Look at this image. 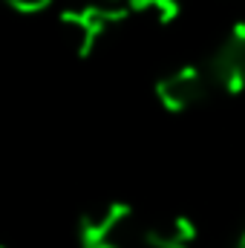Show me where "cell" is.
I'll return each mask as SVG.
<instances>
[{
	"label": "cell",
	"mask_w": 245,
	"mask_h": 248,
	"mask_svg": "<svg viewBox=\"0 0 245 248\" xmlns=\"http://www.w3.org/2000/svg\"><path fill=\"white\" fill-rule=\"evenodd\" d=\"M6 6H12L15 12L20 15H35V12H44L46 6H52L55 0H3Z\"/></svg>",
	"instance_id": "7"
},
{
	"label": "cell",
	"mask_w": 245,
	"mask_h": 248,
	"mask_svg": "<svg viewBox=\"0 0 245 248\" xmlns=\"http://www.w3.org/2000/svg\"><path fill=\"white\" fill-rule=\"evenodd\" d=\"M199 228L184 214H168L141 228V246L147 248H193Z\"/></svg>",
	"instance_id": "5"
},
{
	"label": "cell",
	"mask_w": 245,
	"mask_h": 248,
	"mask_svg": "<svg viewBox=\"0 0 245 248\" xmlns=\"http://www.w3.org/2000/svg\"><path fill=\"white\" fill-rule=\"evenodd\" d=\"M127 12L130 17H138L144 23H153V26H170L182 6L179 0H127Z\"/></svg>",
	"instance_id": "6"
},
{
	"label": "cell",
	"mask_w": 245,
	"mask_h": 248,
	"mask_svg": "<svg viewBox=\"0 0 245 248\" xmlns=\"http://www.w3.org/2000/svg\"><path fill=\"white\" fill-rule=\"evenodd\" d=\"M205 69L211 75L214 90H222L225 95L245 93V20L228 26V32L211 49Z\"/></svg>",
	"instance_id": "3"
},
{
	"label": "cell",
	"mask_w": 245,
	"mask_h": 248,
	"mask_svg": "<svg viewBox=\"0 0 245 248\" xmlns=\"http://www.w3.org/2000/svg\"><path fill=\"white\" fill-rule=\"evenodd\" d=\"M234 248H245V225H243V231H240V237H237V246Z\"/></svg>",
	"instance_id": "8"
},
{
	"label": "cell",
	"mask_w": 245,
	"mask_h": 248,
	"mask_svg": "<svg viewBox=\"0 0 245 248\" xmlns=\"http://www.w3.org/2000/svg\"><path fill=\"white\" fill-rule=\"evenodd\" d=\"M0 248H9V246H0Z\"/></svg>",
	"instance_id": "9"
},
{
	"label": "cell",
	"mask_w": 245,
	"mask_h": 248,
	"mask_svg": "<svg viewBox=\"0 0 245 248\" xmlns=\"http://www.w3.org/2000/svg\"><path fill=\"white\" fill-rule=\"evenodd\" d=\"M141 231H136V211L127 202H101L78 217L81 248H136Z\"/></svg>",
	"instance_id": "2"
},
{
	"label": "cell",
	"mask_w": 245,
	"mask_h": 248,
	"mask_svg": "<svg viewBox=\"0 0 245 248\" xmlns=\"http://www.w3.org/2000/svg\"><path fill=\"white\" fill-rule=\"evenodd\" d=\"M211 90H214V84H211L208 69L196 66V63H182L156 81V98L168 113L193 110L196 104H202L208 98Z\"/></svg>",
	"instance_id": "4"
},
{
	"label": "cell",
	"mask_w": 245,
	"mask_h": 248,
	"mask_svg": "<svg viewBox=\"0 0 245 248\" xmlns=\"http://www.w3.org/2000/svg\"><path fill=\"white\" fill-rule=\"evenodd\" d=\"M127 17H130L127 0H87L81 6L63 9L58 23H61L66 44L72 46L75 58L87 61L98 52L107 35L116 32Z\"/></svg>",
	"instance_id": "1"
}]
</instances>
